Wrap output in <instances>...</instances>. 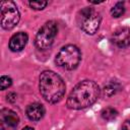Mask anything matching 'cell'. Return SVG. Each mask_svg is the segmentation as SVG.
I'll use <instances>...</instances> for the list:
<instances>
[{
	"instance_id": "cell-17",
	"label": "cell",
	"mask_w": 130,
	"mask_h": 130,
	"mask_svg": "<svg viewBox=\"0 0 130 130\" xmlns=\"http://www.w3.org/2000/svg\"><path fill=\"white\" fill-rule=\"evenodd\" d=\"M122 130H130V120H126L122 125Z\"/></svg>"
},
{
	"instance_id": "cell-4",
	"label": "cell",
	"mask_w": 130,
	"mask_h": 130,
	"mask_svg": "<svg viewBox=\"0 0 130 130\" xmlns=\"http://www.w3.org/2000/svg\"><path fill=\"white\" fill-rule=\"evenodd\" d=\"M102 16L92 7H84L78 13V23L80 28L87 35H94L101 25Z\"/></svg>"
},
{
	"instance_id": "cell-10",
	"label": "cell",
	"mask_w": 130,
	"mask_h": 130,
	"mask_svg": "<svg viewBox=\"0 0 130 130\" xmlns=\"http://www.w3.org/2000/svg\"><path fill=\"white\" fill-rule=\"evenodd\" d=\"M25 113L30 121H40L45 115V108L40 103H32L27 106Z\"/></svg>"
},
{
	"instance_id": "cell-8",
	"label": "cell",
	"mask_w": 130,
	"mask_h": 130,
	"mask_svg": "<svg viewBox=\"0 0 130 130\" xmlns=\"http://www.w3.org/2000/svg\"><path fill=\"white\" fill-rule=\"evenodd\" d=\"M111 41L118 48H126L130 46V27H120L115 30Z\"/></svg>"
},
{
	"instance_id": "cell-5",
	"label": "cell",
	"mask_w": 130,
	"mask_h": 130,
	"mask_svg": "<svg viewBox=\"0 0 130 130\" xmlns=\"http://www.w3.org/2000/svg\"><path fill=\"white\" fill-rule=\"evenodd\" d=\"M20 19V13L13 1L5 0L0 3V21L2 28L9 30L17 25Z\"/></svg>"
},
{
	"instance_id": "cell-18",
	"label": "cell",
	"mask_w": 130,
	"mask_h": 130,
	"mask_svg": "<svg viewBox=\"0 0 130 130\" xmlns=\"http://www.w3.org/2000/svg\"><path fill=\"white\" fill-rule=\"evenodd\" d=\"M21 130H35L32 127H29V126H26V127H24V128H22Z\"/></svg>"
},
{
	"instance_id": "cell-3",
	"label": "cell",
	"mask_w": 130,
	"mask_h": 130,
	"mask_svg": "<svg viewBox=\"0 0 130 130\" xmlns=\"http://www.w3.org/2000/svg\"><path fill=\"white\" fill-rule=\"evenodd\" d=\"M81 60V52L75 45H66L57 53L55 62L56 64L66 70L75 69Z\"/></svg>"
},
{
	"instance_id": "cell-9",
	"label": "cell",
	"mask_w": 130,
	"mask_h": 130,
	"mask_svg": "<svg viewBox=\"0 0 130 130\" xmlns=\"http://www.w3.org/2000/svg\"><path fill=\"white\" fill-rule=\"evenodd\" d=\"M28 41V36L26 32L19 31L14 34L9 40V49L12 52H20L24 49Z\"/></svg>"
},
{
	"instance_id": "cell-2",
	"label": "cell",
	"mask_w": 130,
	"mask_h": 130,
	"mask_svg": "<svg viewBox=\"0 0 130 130\" xmlns=\"http://www.w3.org/2000/svg\"><path fill=\"white\" fill-rule=\"evenodd\" d=\"M39 88L42 96L51 104L62 100L65 93V83L60 75L51 70L43 71L39 78Z\"/></svg>"
},
{
	"instance_id": "cell-15",
	"label": "cell",
	"mask_w": 130,
	"mask_h": 130,
	"mask_svg": "<svg viewBox=\"0 0 130 130\" xmlns=\"http://www.w3.org/2000/svg\"><path fill=\"white\" fill-rule=\"evenodd\" d=\"M11 84H12V79L9 76H6V75L1 76V78H0V88L2 90L8 88L9 86H11Z\"/></svg>"
},
{
	"instance_id": "cell-13",
	"label": "cell",
	"mask_w": 130,
	"mask_h": 130,
	"mask_svg": "<svg viewBox=\"0 0 130 130\" xmlns=\"http://www.w3.org/2000/svg\"><path fill=\"white\" fill-rule=\"evenodd\" d=\"M124 12H125V3L124 2H117L113 6V8L111 9L112 16L113 17H116V18L122 16L124 14Z\"/></svg>"
},
{
	"instance_id": "cell-6",
	"label": "cell",
	"mask_w": 130,
	"mask_h": 130,
	"mask_svg": "<svg viewBox=\"0 0 130 130\" xmlns=\"http://www.w3.org/2000/svg\"><path fill=\"white\" fill-rule=\"evenodd\" d=\"M58 32V24L54 20H49L43 24V26L39 29L36 39L35 45L39 50H47L49 49L57 36Z\"/></svg>"
},
{
	"instance_id": "cell-7",
	"label": "cell",
	"mask_w": 130,
	"mask_h": 130,
	"mask_svg": "<svg viewBox=\"0 0 130 130\" xmlns=\"http://www.w3.org/2000/svg\"><path fill=\"white\" fill-rule=\"evenodd\" d=\"M19 124L18 115L9 109H2L0 112L1 130H15Z\"/></svg>"
},
{
	"instance_id": "cell-14",
	"label": "cell",
	"mask_w": 130,
	"mask_h": 130,
	"mask_svg": "<svg viewBox=\"0 0 130 130\" xmlns=\"http://www.w3.org/2000/svg\"><path fill=\"white\" fill-rule=\"evenodd\" d=\"M28 5L30 6L31 9L34 10H42L44 9L47 5H48V1H44V0H36V1H29Z\"/></svg>"
},
{
	"instance_id": "cell-16",
	"label": "cell",
	"mask_w": 130,
	"mask_h": 130,
	"mask_svg": "<svg viewBox=\"0 0 130 130\" xmlns=\"http://www.w3.org/2000/svg\"><path fill=\"white\" fill-rule=\"evenodd\" d=\"M6 98H7V101L10 102V103H14L16 101V94L14 92H9L6 95Z\"/></svg>"
},
{
	"instance_id": "cell-11",
	"label": "cell",
	"mask_w": 130,
	"mask_h": 130,
	"mask_svg": "<svg viewBox=\"0 0 130 130\" xmlns=\"http://www.w3.org/2000/svg\"><path fill=\"white\" fill-rule=\"evenodd\" d=\"M120 89H121V84L116 80H111L105 85L104 93L107 96H112V95L116 94Z\"/></svg>"
},
{
	"instance_id": "cell-1",
	"label": "cell",
	"mask_w": 130,
	"mask_h": 130,
	"mask_svg": "<svg viewBox=\"0 0 130 130\" xmlns=\"http://www.w3.org/2000/svg\"><path fill=\"white\" fill-rule=\"evenodd\" d=\"M101 89L92 80H83L77 83L67 98L66 105L71 110H81L93 105L100 98Z\"/></svg>"
},
{
	"instance_id": "cell-12",
	"label": "cell",
	"mask_w": 130,
	"mask_h": 130,
	"mask_svg": "<svg viewBox=\"0 0 130 130\" xmlns=\"http://www.w3.org/2000/svg\"><path fill=\"white\" fill-rule=\"evenodd\" d=\"M101 116H102V118H103L104 120H106V121H112V120H114V119L117 118V116H118V111H117L116 109H114V108L109 107V108H106V109H104V110L102 111Z\"/></svg>"
}]
</instances>
